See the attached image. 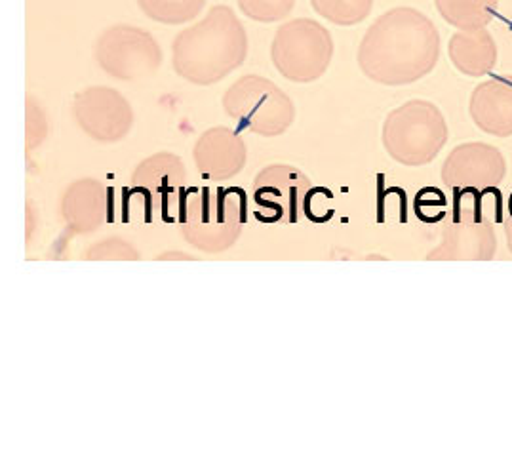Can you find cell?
<instances>
[{
  "label": "cell",
  "mask_w": 512,
  "mask_h": 457,
  "mask_svg": "<svg viewBox=\"0 0 512 457\" xmlns=\"http://www.w3.org/2000/svg\"><path fill=\"white\" fill-rule=\"evenodd\" d=\"M193 155L202 178L227 181L235 178L246 166L248 149L242 136L233 128L216 126L198 138Z\"/></svg>",
  "instance_id": "12"
},
{
  "label": "cell",
  "mask_w": 512,
  "mask_h": 457,
  "mask_svg": "<svg viewBox=\"0 0 512 457\" xmlns=\"http://www.w3.org/2000/svg\"><path fill=\"white\" fill-rule=\"evenodd\" d=\"M225 113L237 120L238 128L263 138L284 134L296 120L292 98L273 80L244 75L223 96Z\"/></svg>",
  "instance_id": "5"
},
{
  "label": "cell",
  "mask_w": 512,
  "mask_h": 457,
  "mask_svg": "<svg viewBox=\"0 0 512 457\" xmlns=\"http://www.w3.org/2000/svg\"><path fill=\"white\" fill-rule=\"evenodd\" d=\"M73 115L84 134L99 143H119L134 128V109L111 86H88L77 92Z\"/></svg>",
  "instance_id": "8"
},
{
  "label": "cell",
  "mask_w": 512,
  "mask_h": 457,
  "mask_svg": "<svg viewBox=\"0 0 512 457\" xmlns=\"http://www.w3.org/2000/svg\"><path fill=\"white\" fill-rule=\"evenodd\" d=\"M497 252L492 221L474 218L457 219L446 227L438 248L427 258L442 261H490Z\"/></svg>",
  "instance_id": "13"
},
{
  "label": "cell",
  "mask_w": 512,
  "mask_h": 457,
  "mask_svg": "<svg viewBox=\"0 0 512 457\" xmlns=\"http://www.w3.org/2000/svg\"><path fill=\"white\" fill-rule=\"evenodd\" d=\"M139 10L149 20L164 25H181L195 20L204 10L206 0H136Z\"/></svg>",
  "instance_id": "18"
},
{
  "label": "cell",
  "mask_w": 512,
  "mask_h": 457,
  "mask_svg": "<svg viewBox=\"0 0 512 457\" xmlns=\"http://www.w3.org/2000/svg\"><path fill=\"white\" fill-rule=\"evenodd\" d=\"M453 67L471 79L490 75L497 65V42L486 27L457 29L448 42Z\"/></svg>",
  "instance_id": "16"
},
{
  "label": "cell",
  "mask_w": 512,
  "mask_h": 457,
  "mask_svg": "<svg viewBox=\"0 0 512 457\" xmlns=\"http://www.w3.org/2000/svg\"><path fill=\"white\" fill-rule=\"evenodd\" d=\"M334 58L332 33L311 18L286 21L276 29L271 60L284 79L307 84L320 79Z\"/></svg>",
  "instance_id": "6"
},
{
  "label": "cell",
  "mask_w": 512,
  "mask_h": 457,
  "mask_svg": "<svg viewBox=\"0 0 512 457\" xmlns=\"http://www.w3.org/2000/svg\"><path fill=\"white\" fill-rule=\"evenodd\" d=\"M248 33L235 10L217 4L202 20L183 29L172 44V63L179 77L197 86L225 79L246 61Z\"/></svg>",
  "instance_id": "2"
},
{
  "label": "cell",
  "mask_w": 512,
  "mask_h": 457,
  "mask_svg": "<svg viewBox=\"0 0 512 457\" xmlns=\"http://www.w3.org/2000/svg\"><path fill=\"white\" fill-rule=\"evenodd\" d=\"M132 183V191L143 197L147 223H151L157 214L164 221H174L170 218V206L176 199H185L187 170L183 160L166 151L141 160Z\"/></svg>",
  "instance_id": "9"
},
{
  "label": "cell",
  "mask_w": 512,
  "mask_h": 457,
  "mask_svg": "<svg viewBox=\"0 0 512 457\" xmlns=\"http://www.w3.org/2000/svg\"><path fill=\"white\" fill-rule=\"evenodd\" d=\"M507 174V160L490 143H461L444 160L442 181L457 191L497 187Z\"/></svg>",
  "instance_id": "10"
},
{
  "label": "cell",
  "mask_w": 512,
  "mask_h": 457,
  "mask_svg": "<svg viewBox=\"0 0 512 457\" xmlns=\"http://www.w3.org/2000/svg\"><path fill=\"white\" fill-rule=\"evenodd\" d=\"M94 58L113 79L139 80L151 77L162 65V50L149 31L117 23L99 35Z\"/></svg>",
  "instance_id": "7"
},
{
  "label": "cell",
  "mask_w": 512,
  "mask_h": 457,
  "mask_svg": "<svg viewBox=\"0 0 512 457\" xmlns=\"http://www.w3.org/2000/svg\"><path fill=\"white\" fill-rule=\"evenodd\" d=\"M507 208H509V218L512 219V193L511 197H509V202H507Z\"/></svg>",
  "instance_id": "25"
},
{
  "label": "cell",
  "mask_w": 512,
  "mask_h": 457,
  "mask_svg": "<svg viewBox=\"0 0 512 457\" xmlns=\"http://www.w3.org/2000/svg\"><path fill=\"white\" fill-rule=\"evenodd\" d=\"M168 258L195 259L193 256H187V254H181V252H168V254H162V256H158L157 259Z\"/></svg>",
  "instance_id": "24"
},
{
  "label": "cell",
  "mask_w": 512,
  "mask_h": 457,
  "mask_svg": "<svg viewBox=\"0 0 512 457\" xmlns=\"http://www.w3.org/2000/svg\"><path fill=\"white\" fill-rule=\"evenodd\" d=\"M499 0H434L442 20L455 29H478L490 25Z\"/></svg>",
  "instance_id": "17"
},
{
  "label": "cell",
  "mask_w": 512,
  "mask_h": 457,
  "mask_svg": "<svg viewBox=\"0 0 512 457\" xmlns=\"http://www.w3.org/2000/svg\"><path fill=\"white\" fill-rule=\"evenodd\" d=\"M25 134H27V149H35L48 134V122L46 115L35 98H27V111H25Z\"/></svg>",
  "instance_id": "21"
},
{
  "label": "cell",
  "mask_w": 512,
  "mask_h": 457,
  "mask_svg": "<svg viewBox=\"0 0 512 457\" xmlns=\"http://www.w3.org/2000/svg\"><path fill=\"white\" fill-rule=\"evenodd\" d=\"M311 179L299 168L288 164H273L263 168L256 178L254 200L261 208L273 212L267 223L286 219L297 223L305 214V200L311 191Z\"/></svg>",
  "instance_id": "11"
},
{
  "label": "cell",
  "mask_w": 512,
  "mask_h": 457,
  "mask_svg": "<svg viewBox=\"0 0 512 457\" xmlns=\"http://www.w3.org/2000/svg\"><path fill=\"white\" fill-rule=\"evenodd\" d=\"M244 16L259 23L282 21L296 6V0H237Z\"/></svg>",
  "instance_id": "20"
},
{
  "label": "cell",
  "mask_w": 512,
  "mask_h": 457,
  "mask_svg": "<svg viewBox=\"0 0 512 457\" xmlns=\"http://www.w3.org/2000/svg\"><path fill=\"white\" fill-rule=\"evenodd\" d=\"M450 138V128L433 101L410 100L383 122L381 140L391 159L417 168L433 162Z\"/></svg>",
  "instance_id": "4"
},
{
  "label": "cell",
  "mask_w": 512,
  "mask_h": 457,
  "mask_svg": "<svg viewBox=\"0 0 512 457\" xmlns=\"http://www.w3.org/2000/svg\"><path fill=\"white\" fill-rule=\"evenodd\" d=\"M244 223L246 193L240 187L191 189L181 206L183 239L206 254L233 248Z\"/></svg>",
  "instance_id": "3"
},
{
  "label": "cell",
  "mask_w": 512,
  "mask_h": 457,
  "mask_svg": "<svg viewBox=\"0 0 512 457\" xmlns=\"http://www.w3.org/2000/svg\"><path fill=\"white\" fill-rule=\"evenodd\" d=\"M356 60L362 73L377 84H414L438 65L440 33L421 10L396 6L370 25Z\"/></svg>",
  "instance_id": "1"
},
{
  "label": "cell",
  "mask_w": 512,
  "mask_h": 457,
  "mask_svg": "<svg viewBox=\"0 0 512 457\" xmlns=\"http://www.w3.org/2000/svg\"><path fill=\"white\" fill-rule=\"evenodd\" d=\"M309 2L318 16L341 27L362 23L374 10V0H309Z\"/></svg>",
  "instance_id": "19"
},
{
  "label": "cell",
  "mask_w": 512,
  "mask_h": 457,
  "mask_svg": "<svg viewBox=\"0 0 512 457\" xmlns=\"http://www.w3.org/2000/svg\"><path fill=\"white\" fill-rule=\"evenodd\" d=\"M109 193L101 181L84 178L71 183L61 199V214L77 235H90L109 218Z\"/></svg>",
  "instance_id": "15"
},
{
  "label": "cell",
  "mask_w": 512,
  "mask_h": 457,
  "mask_svg": "<svg viewBox=\"0 0 512 457\" xmlns=\"http://www.w3.org/2000/svg\"><path fill=\"white\" fill-rule=\"evenodd\" d=\"M86 258L96 261V259H139V252L126 240L119 237H111V239L101 240L98 244H94L88 252Z\"/></svg>",
  "instance_id": "22"
},
{
  "label": "cell",
  "mask_w": 512,
  "mask_h": 457,
  "mask_svg": "<svg viewBox=\"0 0 512 457\" xmlns=\"http://www.w3.org/2000/svg\"><path fill=\"white\" fill-rule=\"evenodd\" d=\"M505 239H507V246L512 254V219L509 218L505 221Z\"/></svg>",
  "instance_id": "23"
},
{
  "label": "cell",
  "mask_w": 512,
  "mask_h": 457,
  "mask_svg": "<svg viewBox=\"0 0 512 457\" xmlns=\"http://www.w3.org/2000/svg\"><path fill=\"white\" fill-rule=\"evenodd\" d=\"M474 126L488 136H512V75H501L480 82L469 100Z\"/></svg>",
  "instance_id": "14"
}]
</instances>
